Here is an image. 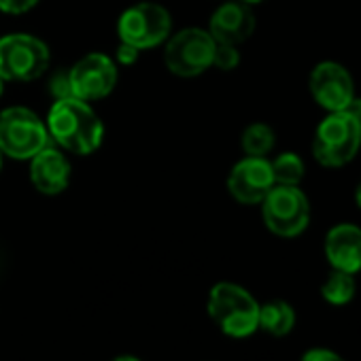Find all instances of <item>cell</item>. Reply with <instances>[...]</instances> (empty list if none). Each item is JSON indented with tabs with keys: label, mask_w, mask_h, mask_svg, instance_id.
I'll return each mask as SVG.
<instances>
[{
	"label": "cell",
	"mask_w": 361,
	"mask_h": 361,
	"mask_svg": "<svg viewBox=\"0 0 361 361\" xmlns=\"http://www.w3.org/2000/svg\"><path fill=\"white\" fill-rule=\"evenodd\" d=\"M47 132L56 138L58 145L77 155L96 151L104 136V128L98 115L85 100L79 98L56 100L47 117Z\"/></svg>",
	"instance_id": "6da1fadb"
},
{
	"label": "cell",
	"mask_w": 361,
	"mask_h": 361,
	"mask_svg": "<svg viewBox=\"0 0 361 361\" xmlns=\"http://www.w3.org/2000/svg\"><path fill=\"white\" fill-rule=\"evenodd\" d=\"M215 325L230 338H249L259 329L257 300L236 283H217L207 302Z\"/></svg>",
	"instance_id": "7a4b0ae2"
},
{
	"label": "cell",
	"mask_w": 361,
	"mask_h": 361,
	"mask_svg": "<svg viewBox=\"0 0 361 361\" xmlns=\"http://www.w3.org/2000/svg\"><path fill=\"white\" fill-rule=\"evenodd\" d=\"M361 149V121L348 111H334L319 123L312 138V155L325 168L353 161Z\"/></svg>",
	"instance_id": "3957f363"
},
{
	"label": "cell",
	"mask_w": 361,
	"mask_h": 361,
	"mask_svg": "<svg viewBox=\"0 0 361 361\" xmlns=\"http://www.w3.org/2000/svg\"><path fill=\"white\" fill-rule=\"evenodd\" d=\"M266 228L281 238L300 236L310 221V202L298 185H274L262 200Z\"/></svg>",
	"instance_id": "277c9868"
},
{
	"label": "cell",
	"mask_w": 361,
	"mask_h": 361,
	"mask_svg": "<svg viewBox=\"0 0 361 361\" xmlns=\"http://www.w3.org/2000/svg\"><path fill=\"white\" fill-rule=\"evenodd\" d=\"M47 128L28 109L13 106L0 115V151L13 159H30L47 147Z\"/></svg>",
	"instance_id": "5b68a950"
},
{
	"label": "cell",
	"mask_w": 361,
	"mask_h": 361,
	"mask_svg": "<svg viewBox=\"0 0 361 361\" xmlns=\"http://www.w3.org/2000/svg\"><path fill=\"white\" fill-rule=\"evenodd\" d=\"M49 66V49L30 35H9L0 41V79L32 81Z\"/></svg>",
	"instance_id": "8992f818"
},
{
	"label": "cell",
	"mask_w": 361,
	"mask_h": 361,
	"mask_svg": "<svg viewBox=\"0 0 361 361\" xmlns=\"http://www.w3.org/2000/svg\"><path fill=\"white\" fill-rule=\"evenodd\" d=\"M215 39L211 32L200 28H188L174 35L166 45V66L172 75L178 77H196L213 66Z\"/></svg>",
	"instance_id": "52a82bcc"
},
{
	"label": "cell",
	"mask_w": 361,
	"mask_h": 361,
	"mask_svg": "<svg viewBox=\"0 0 361 361\" xmlns=\"http://www.w3.org/2000/svg\"><path fill=\"white\" fill-rule=\"evenodd\" d=\"M172 28L170 13L155 3H138L130 7L117 24L121 43L136 47L138 51L151 49L168 39Z\"/></svg>",
	"instance_id": "ba28073f"
},
{
	"label": "cell",
	"mask_w": 361,
	"mask_h": 361,
	"mask_svg": "<svg viewBox=\"0 0 361 361\" xmlns=\"http://www.w3.org/2000/svg\"><path fill=\"white\" fill-rule=\"evenodd\" d=\"M73 98L79 100H100L109 96L117 83V66L111 58L102 54H90L81 58L68 73Z\"/></svg>",
	"instance_id": "9c48e42d"
},
{
	"label": "cell",
	"mask_w": 361,
	"mask_h": 361,
	"mask_svg": "<svg viewBox=\"0 0 361 361\" xmlns=\"http://www.w3.org/2000/svg\"><path fill=\"white\" fill-rule=\"evenodd\" d=\"M308 87H310L314 102L323 106L327 113L344 111L348 102L357 96L350 73L338 62L317 64L310 73Z\"/></svg>",
	"instance_id": "30bf717a"
},
{
	"label": "cell",
	"mask_w": 361,
	"mask_h": 361,
	"mask_svg": "<svg viewBox=\"0 0 361 361\" xmlns=\"http://www.w3.org/2000/svg\"><path fill=\"white\" fill-rule=\"evenodd\" d=\"M272 164L266 157H245L238 161L228 178L230 194L243 204H262L268 192L274 188Z\"/></svg>",
	"instance_id": "8fae6325"
},
{
	"label": "cell",
	"mask_w": 361,
	"mask_h": 361,
	"mask_svg": "<svg viewBox=\"0 0 361 361\" xmlns=\"http://www.w3.org/2000/svg\"><path fill=\"white\" fill-rule=\"evenodd\" d=\"M325 257L334 270L357 274L361 270V228L338 224L325 236Z\"/></svg>",
	"instance_id": "7c38bea8"
},
{
	"label": "cell",
	"mask_w": 361,
	"mask_h": 361,
	"mask_svg": "<svg viewBox=\"0 0 361 361\" xmlns=\"http://www.w3.org/2000/svg\"><path fill=\"white\" fill-rule=\"evenodd\" d=\"M255 30V16L249 9L247 3H228L215 11L211 18V37L215 43H228V45H240L245 43Z\"/></svg>",
	"instance_id": "4fadbf2b"
},
{
	"label": "cell",
	"mask_w": 361,
	"mask_h": 361,
	"mask_svg": "<svg viewBox=\"0 0 361 361\" xmlns=\"http://www.w3.org/2000/svg\"><path fill=\"white\" fill-rule=\"evenodd\" d=\"M30 180L45 196L62 194L71 180V164L60 151L43 147L30 157Z\"/></svg>",
	"instance_id": "5bb4252c"
},
{
	"label": "cell",
	"mask_w": 361,
	"mask_h": 361,
	"mask_svg": "<svg viewBox=\"0 0 361 361\" xmlns=\"http://www.w3.org/2000/svg\"><path fill=\"white\" fill-rule=\"evenodd\" d=\"M295 325V310L285 300H272L259 306V329L268 331L274 338L291 334Z\"/></svg>",
	"instance_id": "9a60e30c"
},
{
	"label": "cell",
	"mask_w": 361,
	"mask_h": 361,
	"mask_svg": "<svg viewBox=\"0 0 361 361\" xmlns=\"http://www.w3.org/2000/svg\"><path fill=\"white\" fill-rule=\"evenodd\" d=\"M357 291V283H355V274L342 272V270H334L327 274V279L321 285V295L327 304L331 306H346L353 302Z\"/></svg>",
	"instance_id": "2e32d148"
},
{
	"label": "cell",
	"mask_w": 361,
	"mask_h": 361,
	"mask_svg": "<svg viewBox=\"0 0 361 361\" xmlns=\"http://www.w3.org/2000/svg\"><path fill=\"white\" fill-rule=\"evenodd\" d=\"M274 130L266 123H251L243 132V151L249 157H266L274 149Z\"/></svg>",
	"instance_id": "e0dca14e"
},
{
	"label": "cell",
	"mask_w": 361,
	"mask_h": 361,
	"mask_svg": "<svg viewBox=\"0 0 361 361\" xmlns=\"http://www.w3.org/2000/svg\"><path fill=\"white\" fill-rule=\"evenodd\" d=\"M272 164V174L276 185H300V180L304 178V161L300 155L287 151L281 153Z\"/></svg>",
	"instance_id": "ac0fdd59"
},
{
	"label": "cell",
	"mask_w": 361,
	"mask_h": 361,
	"mask_svg": "<svg viewBox=\"0 0 361 361\" xmlns=\"http://www.w3.org/2000/svg\"><path fill=\"white\" fill-rule=\"evenodd\" d=\"M240 62V54L236 45H228V43H217L215 45V56H213V66L221 68V71H232L236 68Z\"/></svg>",
	"instance_id": "d6986e66"
},
{
	"label": "cell",
	"mask_w": 361,
	"mask_h": 361,
	"mask_svg": "<svg viewBox=\"0 0 361 361\" xmlns=\"http://www.w3.org/2000/svg\"><path fill=\"white\" fill-rule=\"evenodd\" d=\"M300 361H346L342 355H338L336 350L331 348H323V346H317V348H308Z\"/></svg>",
	"instance_id": "ffe728a7"
},
{
	"label": "cell",
	"mask_w": 361,
	"mask_h": 361,
	"mask_svg": "<svg viewBox=\"0 0 361 361\" xmlns=\"http://www.w3.org/2000/svg\"><path fill=\"white\" fill-rule=\"evenodd\" d=\"M39 0H0V11L11 13V16H20L30 11Z\"/></svg>",
	"instance_id": "44dd1931"
},
{
	"label": "cell",
	"mask_w": 361,
	"mask_h": 361,
	"mask_svg": "<svg viewBox=\"0 0 361 361\" xmlns=\"http://www.w3.org/2000/svg\"><path fill=\"white\" fill-rule=\"evenodd\" d=\"M51 92L56 94L58 100H62V98H73L68 73H60V75L54 77V81H51Z\"/></svg>",
	"instance_id": "7402d4cb"
},
{
	"label": "cell",
	"mask_w": 361,
	"mask_h": 361,
	"mask_svg": "<svg viewBox=\"0 0 361 361\" xmlns=\"http://www.w3.org/2000/svg\"><path fill=\"white\" fill-rule=\"evenodd\" d=\"M138 49L136 47H132V45H128V43H121V47H119V51H117V58H119V62L121 64H134L136 60H138Z\"/></svg>",
	"instance_id": "603a6c76"
},
{
	"label": "cell",
	"mask_w": 361,
	"mask_h": 361,
	"mask_svg": "<svg viewBox=\"0 0 361 361\" xmlns=\"http://www.w3.org/2000/svg\"><path fill=\"white\" fill-rule=\"evenodd\" d=\"M344 111H348L350 115H355V117L361 121V98H359V96H355V98L348 102V106H346Z\"/></svg>",
	"instance_id": "cb8c5ba5"
},
{
	"label": "cell",
	"mask_w": 361,
	"mask_h": 361,
	"mask_svg": "<svg viewBox=\"0 0 361 361\" xmlns=\"http://www.w3.org/2000/svg\"><path fill=\"white\" fill-rule=\"evenodd\" d=\"M113 361H140L138 357H132V355H121V357H115Z\"/></svg>",
	"instance_id": "d4e9b609"
},
{
	"label": "cell",
	"mask_w": 361,
	"mask_h": 361,
	"mask_svg": "<svg viewBox=\"0 0 361 361\" xmlns=\"http://www.w3.org/2000/svg\"><path fill=\"white\" fill-rule=\"evenodd\" d=\"M355 202H357V207L361 209V183H359L357 190H355Z\"/></svg>",
	"instance_id": "484cf974"
},
{
	"label": "cell",
	"mask_w": 361,
	"mask_h": 361,
	"mask_svg": "<svg viewBox=\"0 0 361 361\" xmlns=\"http://www.w3.org/2000/svg\"><path fill=\"white\" fill-rule=\"evenodd\" d=\"M240 3H264V0H240Z\"/></svg>",
	"instance_id": "4316f807"
},
{
	"label": "cell",
	"mask_w": 361,
	"mask_h": 361,
	"mask_svg": "<svg viewBox=\"0 0 361 361\" xmlns=\"http://www.w3.org/2000/svg\"><path fill=\"white\" fill-rule=\"evenodd\" d=\"M0 96H3V79H0Z\"/></svg>",
	"instance_id": "83f0119b"
}]
</instances>
